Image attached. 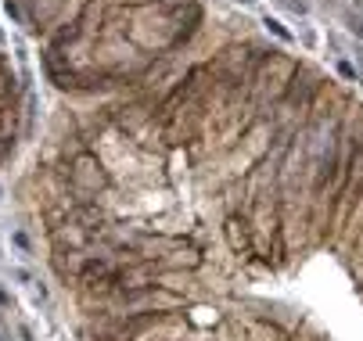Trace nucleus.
Returning a JSON list of instances; mask_svg holds the SVG:
<instances>
[{
  "mask_svg": "<svg viewBox=\"0 0 363 341\" xmlns=\"http://www.w3.org/2000/svg\"><path fill=\"white\" fill-rule=\"evenodd\" d=\"M54 90L105 101L159 83L205 25V0H4Z\"/></svg>",
  "mask_w": 363,
  "mask_h": 341,
  "instance_id": "nucleus-1",
  "label": "nucleus"
},
{
  "mask_svg": "<svg viewBox=\"0 0 363 341\" xmlns=\"http://www.w3.org/2000/svg\"><path fill=\"white\" fill-rule=\"evenodd\" d=\"M18 133H22V90L4 51H0V166L15 154Z\"/></svg>",
  "mask_w": 363,
  "mask_h": 341,
  "instance_id": "nucleus-2",
  "label": "nucleus"
},
{
  "mask_svg": "<svg viewBox=\"0 0 363 341\" xmlns=\"http://www.w3.org/2000/svg\"><path fill=\"white\" fill-rule=\"evenodd\" d=\"M263 25H266V29H270V33H274L281 44H291V40H295V36L288 33V29L281 25V18H270V15H266V18H263Z\"/></svg>",
  "mask_w": 363,
  "mask_h": 341,
  "instance_id": "nucleus-3",
  "label": "nucleus"
},
{
  "mask_svg": "<svg viewBox=\"0 0 363 341\" xmlns=\"http://www.w3.org/2000/svg\"><path fill=\"white\" fill-rule=\"evenodd\" d=\"M298 40H302V47H306V51H317V29L310 22H302L298 25Z\"/></svg>",
  "mask_w": 363,
  "mask_h": 341,
  "instance_id": "nucleus-4",
  "label": "nucleus"
},
{
  "mask_svg": "<svg viewBox=\"0 0 363 341\" xmlns=\"http://www.w3.org/2000/svg\"><path fill=\"white\" fill-rule=\"evenodd\" d=\"M277 4L284 11H291V15H306V4H302V0H277Z\"/></svg>",
  "mask_w": 363,
  "mask_h": 341,
  "instance_id": "nucleus-5",
  "label": "nucleus"
},
{
  "mask_svg": "<svg viewBox=\"0 0 363 341\" xmlns=\"http://www.w3.org/2000/svg\"><path fill=\"white\" fill-rule=\"evenodd\" d=\"M338 76H342V79H349V83H356V69L349 65V61H338Z\"/></svg>",
  "mask_w": 363,
  "mask_h": 341,
  "instance_id": "nucleus-6",
  "label": "nucleus"
}]
</instances>
